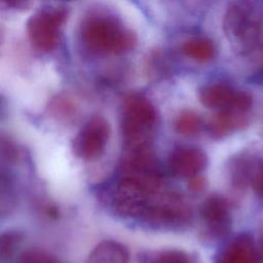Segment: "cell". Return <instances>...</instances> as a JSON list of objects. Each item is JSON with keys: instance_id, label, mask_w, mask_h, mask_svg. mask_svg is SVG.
Segmentation results:
<instances>
[{"instance_id": "21", "label": "cell", "mask_w": 263, "mask_h": 263, "mask_svg": "<svg viewBox=\"0 0 263 263\" xmlns=\"http://www.w3.org/2000/svg\"><path fill=\"white\" fill-rule=\"evenodd\" d=\"M259 252H260L261 263H263V238H262V241H261V247H260V249H259Z\"/></svg>"}, {"instance_id": "19", "label": "cell", "mask_w": 263, "mask_h": 263, "mask_svg": "<svg viewBox=\"0 0 263 263\" xmlns=\"http://www.w3.org/2000/svg\"><path fill=\"white\" fill-rule=\"evenodd\" d=\"M249 186L253 189L256 195L263 197V159L255 158Z\"/></svg>"}, {"instance_id": "18", "label": "cell", "mask_w": 263, "mask_h": 263, "mask_svg": "<svg viewBox=\"0 0 263 263\" xmlns=\"http://www.w3.org/2000/svg\"><path fill=\"white\" fill-rule=\"evenodd\" d=\"M16 263H61L47 251L31 248L24 251L17 258Z\"/></svg>"}, {"instance_id": "7", "label": "cell", "mask_w": 263, "mask_h": 263, "mask_svg": "<svg viewBox=\"0 0 263 263\" xmlns=\"http://www.w3.org/2000/svg\"><path fill=\"white\" fill-rule=\"evenodd\" d=\"M109 137L110 125L108 120L101 115L92 116L73 139V153L82 160L93 161L104 153Z\"/></svg>"}, {"instance_id": "4", "label": "cell", "mask_w": 263, "mask_h": 263, "mask_svg": "<svg viewBox=\"0 0 263 263\" xmlns=\"http://www.w3.org/2000/svg\"><path fill=\"white\" fill-rule=\"evenodd\" d=\"M155 123V107L146 97L129 93L124 98L121 107L120 129L125 150L151 147Z\"/></svg>"}, {"instance_id": "14", "label": "cell", "mask_w": 263, "mask_h": 263, "mask_svg": "<svg viewBox=\"0 0 263 263\" xmlns=\"http://www.w3.org/2000/svg\"><path fill=\"white\" fill-rule=\"evenodd\" d=\"M182 52L197 62H208L215 57L216 48L214 43L204 37H194L187 39L181 46Z\"/></svg>"}, {"instance_id": "20", "label": "cell", "mask_w": 263, "mask_h": 263, "mask_svg": "<svg viewBox=\"0 0 263 263\" xmlns=\"http://www.w3.org/2000/svg\"><path fill=\"white\" fill-rule=\"evenodd\" d=\"M204 187H205V180L202 176L198 175L189 179L188 188L190 191L198 193V192H201L204 189Z\"/></svg>"}, {"instance_id": "1", "label": "cell", "mask_w": 263, "mask_h": 263, "mask_svg": "<svg viewBox=\"0 0 263 263\" xmlns=\"http://www.w3.org/2000/svg\"><path fill=\"white\" fill-rule=\"evenodd\" d=\"M79 40L86 51L93 55L122 54L135 48L138 37L112 14L93 11L81 18Z\"/></svg>"}, {"instance_id": "5", "label": "cell", "mask_w": 263, "mask_h": 263, "mask_svg": "<svg viewBox=\"0 0 263 263\" xmlns=\"http://www.w3.org/2000/svg\"><path fill=\"white\" fill-rule=\"evenodd\" d=\"M67 15L68 9L64 5H49L36 10L26 23L27 36L31 44L43 52L53 50L59 43Z\"/></svg>"}, {"instance_id": "11", "label": "cell", "mask_w": 263, "mask_h": 263, "mask_svg": "<svg viewBox=\"0 0 263 263\" xmlns=\"http://www.w3.org/2000/svg\"><path fill=\"white\" fill-rule=\"evenodd\" d=\"M216 263H261L260 252L253 237L241 233L223 247Z\"/></svg>"}, {"instance_id": "16", "label": "cell", "mask_w": 263, "mask_h": 263, "mask_svg": "<svg viewBox=\"0 0 263 263\" xmlns=\"http://www.w3.org/2000/svg\"><path fill=\"white\" fill-rule=\"evenodd\" d=\"M23 240V233L17 230H7L0 237V257L2 261L10 260Z\"/></svg>"}, {"instance_id": "17", "label": "cell", "mask_w": 263, "mask_h": 263, "mask_svg": "<svg viewBox=\"0 0 263 263\" xmlns=\"http://www.w3.org/2000/svg\"><path fill=\"white\" fill-rule=\"evenodd\" d=\"M151 263H197L196 258L183 250L168 249L154 255Z\"/></svg>"}, {"instance_id": "13", "label": "cell", "mask_w": 263, "mask_h": 263, "mask_svg": "<svg viewBox=\"0 0 263 263\" xmlns=\"http://www.w3.org/2000/svg\"><path fill=\"white\" fill-rule=\"evenodd\" d=\"M128 249L119 241L106 239L96 245L86 257L85 263H128Z\"/></svg>"}, {"instance_id": "15", "label": "cell", "mask_w": 263, "mask_h": 263, "mask_svg": "<svg viewBox=\"0 0 263 263\" xmlns=\"http://www.w3.org/2000/svg\"><path fill=\"white\" fill-rule=\"evenodd\" d=\"M201 127V117L192 110H183L174 121L175 130L184 136L196 135Z\"/></svg>"}, {"instance_id": "3", "label": "cell", "mask_w": 263, "mask_h": 263, "mask_svg": "<svg viewBox=\"0 0 263 263\" xmlns=\"http://www.w3.org/2000/svg\"><path fill=\"white\" fill-rule=\"evenodd\" d=\"M162 185L160 175H124L116 184L113 192L114 212L122 218L141 220L153 196L162 190Z\"/></svg>"}, {"instance_id": "2", "label": "cell", "mask_w": 263, "mask_h": 263, "mask_svg": "<svg viewBox=\"0 0 263 263\" xmlns=\"http://www.w3.org/2000/svg\"><path fill=\"white\" fill-rule=\"evenodd\" d=\"M223 30L238 54H249L259 45L263 32V10L251 1L231 2L224 13Z\"/></svg>"}, {"instance_id": "9", "label": "cell", "mask_w": 263, "mask_h": 263, "mask_svg": "<svg viewBox=\"0 0 263 263\" xmlns=\"http://www.w3.org/2000/svg\"><path fill=\"white\" fill-rule=\"evenodd\" d=\"M208 164L206 154L197 147L181 146L174 149L167 159L171 173L180 178L198 176Z\"/></svg>"}, {"instance_id": "6", "label": "cell", "mask_w": 263, "mask_h": 263, "mask_svg": "<svg viewBox=\"0 0 263 263\" xmlns=\"http://www.w3.org/2000/svg\"><path fill=\"white\" fill-rule=\"evenodd\" d=\"M192 210L184 198L170 191H158L152 198L142 221L156 228H178L187 225Z\"/></svg>"}, {"instance_id": "10", "label": "cell", "mask_w": 263, "mask_h": 263, "mask_svg": "<svg viewBox=\"0 0 263 263\" xmlns=\"http://www.w3.org/2000/svg\"><path fill=\"white\" fill-rule=\"evenodd\" d=\"M250 121V111L237 106L218 110L209 121V130L212 137L221 139L243 129Z\"/></svg>"}, {"instance_id": "8", "label": "cell", "mask_w": 263, "mask_h": 263, "mask_svg": "<svg viewBox=\"0 0 263 263\" xmlns=\"http://www.w3.org/2000/svg\"><path fill=\"white\" fill-rule=\"evenodd\" d=\"M200 218L204 233L211 239L225 237L231 229V214L228 200L220 194L208 196L200 205Z\"/></svg>"}, {"instance_id": "12", "label": "cell", "mask_w": 263, "mask_h": 263, "mask_svg": "<svg viewBox=\"0 0 263 263\" xmlns=\"http://www.w3.org/2000/svg\"><path fill=\"white\" fill-rule=\"evenodd\" d=\"M238 91L225 82H214L201 87L198 98L204 107L218 111L231 107L237 98Z\"/></svg>"}]
</instances>
